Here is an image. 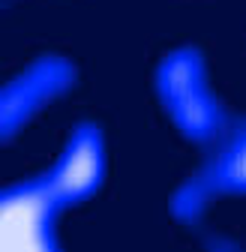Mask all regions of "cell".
Returning a JSON list of instances; mask_svg holds the SVG:
<instances>
[{
    "label": "cell",
    "mask_w": 246,
    "mask_h": 252,
    "mask_svg": "<svg viewBox=\"0 0 246 252\" xmlns=\"http://www.w3.org/2000/svg\"><path fill=\"white\" fill-rule=\"evenodd\" d=\"M156 93L171 123L189 141L210 147L228 132L231 117L225 105L213 96L207 66L198 48H177L159 63Z\"/></svg>",
    "instance_id": "1"
},
{
    "label": "cell",
    "mask_w": 246,
    "mask_h": 252,
    "mask_svg": "<svg viewBox=\"0 0 246 252\" xmlns=\"http://www.w3.org/2000/svg\"><path fill=\"white\" fill-rule=\"evenodd\" d=\"M228 195H246V117L207 147V159L177 189L171 210L180 222H195L213 201Z\"/></svg>",
    "instance_id": "2"
},
{
    "label": "cell",
    "mask_w": 246,
    "mask_h": 252,
    "mask_svg": "<svg viewBox=\"0 0 246 252\" xmlns=\"http://www.w3.org/2000/svg\"><path fill=\"white\" fill-rule=\"evenodd\" d=\"M45 174L6 186L0 195V246L3 249H57V213Z\"/></svg>",
    "instance_id": "3"
},
{
    "label": "cell",
    "mask_w": 246,
    "mask_h": 252,
    "mask_svg": "<svg viewBox=\"0 0 246 252\" xmlns=\"http://www.w3.org/2000/svg\"><path fill=\"white\" fill-rule=\"evenodd\" d=\"M72 84H75V66L63 57H39L27 69H21V75H15L6 84L3 102H0L3 138L9 141L24 123H30V117L39 114L54 99H60Z\"/></svg>",
    "instance_id": "4"
},
{
    "label": "cell",
    "mask_w": 246,
    "mask_h": 252,
    "mask_svg": "<svg viewBox=\"0 0 246 252\" xmlns=\"http://www.w3.org/2000/svg\"><path fill=\"white\" fill-rule=\"evenodd\" d=\"M42 174L63 210L93 198L105 177V144L99 126L78 123L57 162Z\"/></svg>",
    "instance_id": "5"
}]
</instances>
